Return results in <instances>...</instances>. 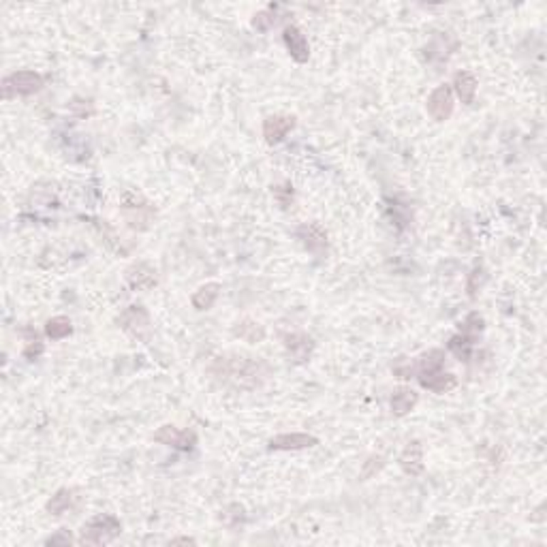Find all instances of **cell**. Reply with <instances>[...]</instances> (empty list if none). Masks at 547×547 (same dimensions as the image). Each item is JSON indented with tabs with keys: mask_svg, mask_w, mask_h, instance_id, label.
I'll return each instance as SVG.
<instances>
[{
	"mask_svg": "<svg viewBox=\"0 0 547 547\" xmlns=\"http://www.w3.org/2000/svg\"><path fill=\"white\" fill-rule=\"evenodd\" d=\"M293 128H295V116L276 113V116L265 118V122H263V137H265V141H267L270 145H276V143H280Z\"/></svg>",
	"mask_w": 547,
	"mask_h": 547,
	"instance_id": "obj_13",
	"label": "cell"
},
{
	"mask_svg": "<svg viewBox=\"0 0 547 547\" xmlns=\"http://www.w3.org/2000/svg\"><path fill=\"white\" fill-rule=\"evenodd\" d=\"M319 445V439L306 432H291V434H278L270 441L272 451H300Z\"/></svg>",
	"mask_w": 547,
	"mask_h": 547,
	"instance_id": "obj_14",
	"label": "cell"
},
{
	"mask_svg": "<svg viewBox=\"0 0 547 547\" xmlns=\"http://www.w3.org/2000/svg\"><path fill=\"white\" fill-rule=\"evenodd\" d=\"M124 282L133 289V291H150L156 287L158 282V274L156 270L145 263V261H137L133 265H128L124 270Z\"/></svg>",
	"mask_w": 547,
	"mask_h": 547,
	"instance_id": "obj_9",
	"label": "cell"
},
{
	"mask_svg": "<svg viewBox=\"0 0 547 547\" xmlns=\"http://www.w3.org/2000/svg\"><path fill=\"white\" fill-rule=\"evenodd\" d=\"M120 210H122V216L126 220V225L135 231H145L150 229L154 216H156V210L154 205L143 199L139 193L135 190H126L120 199Z\"/></svg>",
	"mask_w": 547,
	"mask_h": 547,
	"instance_id": "obj_3",
	"label": "cell"
},
{
	"mask_svg": "<svg viewBox=\"0 0 547 547\" xmlns=\"http://www.w3.org/2000/svg\"><path fill=\"white\" fill-rule=\"evenodd\" d=\"M73 334V325H71V319L68 317H53L45 323V336L49 340H62L66 336Z\"/></svg>",
	"mask_w": 547,
	"mask_h": 547,
	"instance_id": "obj_24",
	"label": "cell"
},
{
	"mask_svg": "<svg viewBox=\"0 0 547 547\" xmlns=\"http://www.w3.org/2000/svg\"><path fill=\"white\" fill-rule=\"evenodd\" d=\"M282 41H285V47H287L289 56H291L295 62H300V64L308 62V58H310V45H308L306 34H304L297 26H293V24L285 26V30H282Z\"/></svg>",
	"mask_w": 547,
	"mask_h": 547,
	"instance_id": "obj_11",
	"label": "cell"
},
{
	"mask_svg": "<svg viewBox=\"0 0 547 547\" xmlns=\"http://www.w3.org/2000/svg\"><path fill=\"white\" fill-rule=\"evenodd\" d=\"M43 88V77L34 71H15L2 79V98L11 101L15 96H30Z\"/></svg>",
	"mask_w": 547,
	"mask_h": 547,
	"instance_id": "obj_4",
	"label": "cell"
},
{
	"mask_svg": "<svg viewBox=\"0 0 547 547\" xmlns=\"http://www.w3.org/2000/svg\"><path fill=\"white\" fill-rule=\"evenodd\" d=\"M171 543H195V539H190V537H180V539H173Z\"/></svg>",
	"mask_w": 547,
	"mask_h": 547,
	"instance_id": "obj_35",
	"label": "cell"
},
{
	"mask_svg": "<svg viewBox=\"0 0 547 547\" xmlns=\"http://www.w3.org/2000/svg\"><path fill=\"white\" fill-rule=\"evenodd\" d=\"M387 214H389V218L394 220V225H396V229L398 231H404L409 225H411V212H409V208L407 205H402V203H398V201H392L389 205H387Z\"/></svg>",
	"mask_w": 547,
	"mask_h": 547,
	"instance_id": "obj_25",
	"label": "cell"
},
{
	"mask_svg": "<svg viewBox=\"0 0 547 547\" xmlns=\"http://www.w3.org/2000/svg\"><path fill=\"white\" fill-rule=\"evenodd\" d=\"M454 105H456V103H454V90H451V86L445 83V86H439V88L432 90V94L428 96L426 109H428V113H430L432 120L445 122V120L451 118Z\"/></svg>",
	"mask_w": 547,
	"mask_h": 547,
	"instance_id": "obj_8",
	"label": "cell"
},
{
	"mask_svg": "<svg viewBox=\"0 0 547 547\" xmlns=\"http://www.w3.org/2000/svg\"><path fill=\"white\" fill-rule=\"evenodd\" d=\"M295 237L302 242V246L315 255V257H325L327 255V231L323 229L321 223H304L295 229Z\"/></svg>",
	"mask_w": 547,
	"mask_h": 547,
	"instance_id": "obj_6",
	"label": "cell"
},
{
	"mask_svg": "<svg viewBox=\"0 0 547 547\" xmlns=\"http://www.w3.org/2000/svg\"><path fill=\"white\" fill-rule=\"evenodd\" d=\"M122 533V522L113 513H98L81 526L79 543L83 546H107Z\"/></svg>",
	"mask_w": 547,
	"mask_h": 547,
	"instance_id": "obj_2",
	"label": "cell"
},
{
	"mask_svg": "<svg viewBox=\"0 0 547 547\" xmlns=\"http://www.w3.org/2000/svg\"><path fill=\"white\" fill-rule=\"evenodd\" d=\"M477 77L471 73V71H458L454 75V83H451V90L458 94V98L464 103V105H473L475 103V94H477Z\"/></svg>",
	"mask_w": 547,
	"mask_h": 547,
	"instance_id": "obj_17",
	"label": "cell"
},
{
	"mask_svg": "<svg viewBox=\"0 0 547 547\" xmlns=\"http://www.w3.org/2000/svg\"><path fill=\"white\" fill-rule=\"evenodd\" d=\"M154 441L167 447H173L178 451H193L197 445V434L193 430H182L175 426H160L154 432Z\"/></svg>",
	"mask_w": 547,
	"mask_h": 547,
	"instance_id": "obj_7",
	"label": "cell"
},
{
	"mask_svg": "<svg viewBox=\"0 0 547 547\" xmlns=\"http://www.w3.org/2000/svg\"><path fill=\"white\" fill-rule=\"evenodd\" d=\"M484 280H486V270H484L481 265H477V267L473 270V274L469 276V285H466L471 297H475V293L479 291V287L484 285Z\"/></svg>",
	"mask_w": 547,
	"mask_h": 547,
	"instance_id": "obj_32",
	"label": "cell"
},
{
	"mask_svg": "<svg viewBox=\"0 0 547 547\" xmlns=\"http://www.w3.org/2000/svg\"><path fill=\"white\" fill-rule=\"evenodd\" d=\"M118 327L124 329L126 334H131L133 338L148 342L150 332H152V321H150V312L143 306H128L120 312V317L116 319Z\"/></svg>",
	"mask_w": 547,
	"mask_h": 547,
	"instance_id": "obj_5",
	"label": "cell"
},
{
	"mask_svg": "<svg viewBox=\"0 0 547 547\" xmlns=\"http://www.w3.org/2000/svg\"><path fill=\"white\" fill-rule=\"evenodd\" d=\"M282 344H285L289 357L293 359V364H306L315 351V340L304 332H291V334L282 336Z\"/></svg>",
	"mask_w": 547,
	"mask_h": 547,
	"instance_id": "obj_10",
	"label": "cell"
},
{
	"mask_svg": "<svg viewBox=\"0 0 547 547\" xmlns=\"http://www.w3.org/2000/svg\"><path fill=\"white\" fill-rule=\"evenodd\" d=\"M75 499H77V496H75L73 490L62 488V490H58V492L47 501L45 509H47V513H51V516H62V513H66L68 509H73Z\"/></svg>",
	"mask_w": 547,
	"mask_h": 547,
	"instance_id": "obj_21",
	"label": "cell"
},
{
	"mask_svg": "<svg viewBox=\"0 0 547 547\" xmlns=\"http://www.w3.org/2000/svg\"><path fill=\"white\" fill-rule=\"evenodd\" d=\"M233 336H237V338L244 340V342L259 344V342L265 340L267 334H265V327H263L261 323H257V321H252V319H244V321H240V323L233 325Z\"/></svg>",
	"mask_w": 547,
	"mask_h": 547,
	"instance_id": "obj_19",
	"label": "cell"
},
{
	"mask_svg": "<svg viewBox=\"0 0 547 547\" xmlns=\"http://www.w3.org/2000/svg\"><path fill=\"white\" fill-rule=\"evenodd\" d=\"M274 24H276L274 6H272V9H267V11H259V13L252 17V28H257L259 32H267Z\"/></svg>",
	"mask_w": 547,
	"mask_h": 547,
	"instance_id": "obj_29",
	"label": "cell"
},
{
	"mask_svg": "<svg viewBox=\"0 0 547 547\" xmlns=\"http://www.w3.org/2000/svg\"><path fill=\"white\" fill-rule=\"evenodd\" d=\"M385 466V460L381 458V456H370L366 462H364V469H362V481H366V479H370V477H374L381 469Z\"/></svg>",
	"mask_w": 547,
	"mask_h": 547,
	"instance_id": "obj_30",
	"label": "cell"
},
{
	"mask_svg": "<svg viewBox=\"0 0 547 547\" xmlns=\"http://www.w3.org/2000/svg\"><path fill=\"white\" fill-rule=\"evenodd\" d=\"M475 338H469V336H464V334H456L451 340H449V351L460 359V362H471L473 359V347H475Z\"/></svg>",
	"mask_w": 547,
	"mask_h": 547,
	"instance_id": "obj_23",
	"label": "cell"
},
{
	"mask_svg": "<svg viewBox=\"0 0 547 547\" xmlns=\"http://www.w3.org/2000/svg\"><path fill=\"white\" fill-rule=\"evenodd\" d=\"M73 543V535L68 531H58L56 535L45 539V546H68Z\"/></svg>",
	"mask_w": 547,
	"mask_h": 547,
	"instance_id": "obj_34",
	"label": "cell"
},
{
	"mask_svg": "<svg viewBox=\"0 0 547 547\" xmlns=\"http://www.w3.org/2000/svg\"><path fill=\"white\" fill-rule=\"evenodd\" d=\"M484 327H486V321H484V317L479 315V312H471L466 319H464V323L460 325V334H464V336H469V338H479V334L484 332Z\"/></svg>",
	"mask_w": 547,
	"mask_h": 547,
	"instance_id": "obj_27",
	"label": "cell"
},
{
	"mask_svg": "<svg viewBox=\"0 0 547 547\" xmlns=\"http://www.w3.org/2000/svg\"><path fill=\"white\" fill-rule=\"evenodd\" d=\"M449 41H454V36L441 32V34H436V36L424 47V58H426V62L432 64V66H436V71H441V66L447 64L449 56H451L454 49H456V47H449V45H447Z\"/></svg>",
	"mask_w": 547,
	"mask_h": 547,
	"instance_id": "obj_12",
	"label": "cell"
},
{
	"mask_svg": "<svg viewBox=\"0 0 547 547\" xmlns=\"http://www.w3.org/2000/svg\"><path fill=\"white\" fill-rule=\"evenodd\" d=\"M417 402H419L417 392H413L411 387H398L392 394V413L398 417H404L417 407Z\"/></svg>",
	"mask_w": 547,
	"mask_h": 547,
	"instance_id": "obj_18",
	"label": "cell"
},
{
	"mask_svg": "<svg viewBox=\"0 0 547 547\" xmlns=\"http://www.w3.org/2000/svg\"><path fill=\"white\" fill-rule=\"evenodd\" d=\"M400 469L411 475V477H419L424 473V447L419 441H411L404 451L400 454Z\"/></svg>",
	"mask_w": 547,
	"mask_h": 547,
	"instance_id": "obj_16",
	"label": "cell"
},
{
	"mask_svg": "<svg viewBox=\"0 0 547 547\" xmlns=\"http://www.w3.org/2000/svg\"><path fill=\"white\" fill-rule=\"evenodd\" d=\"M218 295H220V285L218 282H205L193 293L190 304H193L195 310H210L216 304Z\"/></svg>",
	"mask_w": 547,
	"mask_h": 547,
	"instance_id": "obj_20",
	"label": "cell"
},
{
	"mask_svg": "<svg viewBox=\"0 0 547 547\" xmlns=\"http://www.w3.org/2000/svg\"><path fill=\"white\" fill-rule=\"evenodd\" d=\"M220 520H223V524H225L227 528L235 531V528H240V526L246 522V509H244L242 505L233 503V505H229V507L223 511Z\"/></svg>",
	"mask_w": 547,
	"mask_h": 547,
	"instance_id": "obj_26",
	"label": "cell"
},
{
	"mask_svg": "<svg viewBox=\"0 0 547 547\" xmlns=\"http://www.w3.org/2000/svg\"><path fill=\"white\" fill-rule=\"evenodd\" d=\"M45 351V347H43V342H39V338L36 340H30V342H26V349H24V357L28 359V362H34L41 353Z\"/></svg>",
	"mask_w": 547,
	"mask_h": 547,
	"instance_id": "obj_33",
	"label": "cell"
},
{
	"mask_svg": "<svg viewBox=\"0 0 547 547\" xmlns=\"http://www.w3.org/2000/svg\"><path fill=\"white\" fill-rule=\"evenodd\" d=\"M210 374L216 377L220 383L237 387V389H257L270 377V366L265 362L252 357H218L210 366Z\"/></svg>",
	"mask_w": 547,
	"mask_h": 547,
	"instance_id": "obj_1",
	"label": "cell"
},
{
	"mask_svg": "<svg viewBox=\"0 0 547 547\" xmlns=\"http://www.w3.org/2000/svg\"><path fill=\"white\" fill-rule=\"evenodd\" d=\"M274 199H276V203L282 208V210H289L291 205H293V201H295V190H293V186L287 182V184H280V186H274Z\"/></svg>",
	"mask_w": 547,
	"mask_h": 547,
	"instance_id": "obj_28",
	"label": "cell"
},
{
	"mask_svg": "<svg viewBox=\"0 0 547 547\" xmlns=\"http://www.w3.org/2000/svg\"><path fill=\"white\" fill-rule=\"evenodd\" d=\"M417 379H419V385L424 389H430L434 394H447V392H451L458 385L456 374L443 372V368L430 370V372H421V374H417Z\"/></svg>",
	"mask_w": 547,
	"mask_h": 547,
	"instance_id": "obj_15",
	"label": "cell"
},
{
	"mask_svg": "<svg viewBox=\"0 0 547 547\" xmlns=\"http://www.w3.org/2000/svg\"><path fill=\"white\" fill-rule=\"evenodd\" d=\"M413 364H415V377L421 374V372L439 370V368H443V364H445V351L432 349V351L424 353L421 357H415Z\"/></svg>",
	"mask_w": 547,
	"mask_h": 547,
	"instance_id": "obj_22",
	"label": "cell"
},
{
	"mask_svg": "<svg viewBox=\"0 0 547 547\" xmlns=\"http://www.w3.org/2000/svg\"><path fill=\"white\" fill-rule=\"evenodd\" d=\"M68 109H71L77 118H88V116L94 113L92 101H83V98H73V101L68 103Z\"/></svg>",
	"mask_w": 547,
	"mask_h": 547,
	"instance_id": "obj_31",
	"label": "cell"
}]
</instances>
